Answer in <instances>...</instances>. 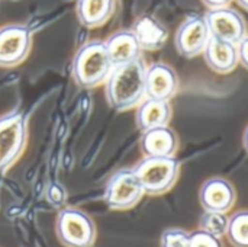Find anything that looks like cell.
Listing matches in <instances>:
<instances>
[{
	"instance_id": "cb8c5ba5",
	"label": "cell",
	"mask_w": 248,
	"mask_h": 247,
	"mask_svg": "<svg viewBox=\"0 0 248 247\" xmlns=\"http://www.w3.org/2000/svg\"><path fill=\"white\" fill-rule=\"evenodd\" d=\"M202 1L209 7V10H214V9L228 7V4H230L232 0H202Z\"/></svg>"
},
{
	"instance_id": "7a4b0ae2",
	"label": "cell",
	"mask_w": 248,
	"mask_h": 247,
	"mask_svg": "<svg viewBox=\"0 0 248 247\" xmlns=\"http://www.w3.org/2000/svg\"><path fill=\"white\" fill-rule=\"evenodd\" d=\"M112 70L113 64L108 55L105 41H90L84 44L76 52L71 63V76L74 82L86 89L106 83Z\"/></svg>"
},
{
	"instance_id": "3957f363",
	"label": "cell",
	"mask_w": 248,
	"mask_h": 247,
	"mask_svg": "<svg viewBox=\"0 0 248 247\" xmlns=\"http://www.w3.org/2000/svg\"><path fill=\"white\" fill-rule=\"evenodd\" d=\"M182 165L174 157H144L134 172L145 195L158 197L169 192L180 176Z\"/></svg>"
},
{
	"instance_id": "44dd1931",
	"label": "cell",
	"mask_w": 248,
	"mask_h": 247,
	"mask_svg": "<svg viewBox=\"0 0 248 247\" xmlns=\"http://www.w3.org/2000/svg\"><path fill=\"white\" fill-rule=\"evenodd\" d=\"M190 247H224V243L221 237H217L199 229L190 233Z\"/></svg>"
},
{
	"instance_id": "e0dca14e",
	"label": "cell",
	"mask_w": 248,
	"mask_h": 247,
	"mask_svg": "<svg viewBox=\"0 0 248 247\" xmlns=\"http://www.w3.org/2000/svg\"><path fill=\"white\" fill-rule=\"evenodd\" d=\"M116 0H77V17L86 28H97L109 20Z\"/></svg>"
},
{
	"instance_id": "9c48e42d",
	"label": "cell",
	"mask_w": 248,
	"mask_h": 247,
	"mask_svg": "<svg viewBox=\"0 0 248 247\" xmlns=\"http://www.w3.org/2000/svg\"><path fill=\"white\" fill-rule=\"evenodd\" d=\"M211 35L234 45H238L247 36V23L241 13L231 7L214 9L205 15Z\"/></svg>"
},
{
	"instance_id": "d6986e66",
	"label": "cell",
	"mask_w": 248,
	"mask_h": 247,
	"mask_svg": "<svg viewBox=\"0 0 248 247\" xmlns=\"http://www.w3.org/2000/svg\"><path fill=\"white\" fill-rule=\"evenodd\" d=\"M228 218L227 214H221V213H208L205 211L203 215L201 217V223H199V229L214 234L217 237H224L227 233V227H228Z\"/></svg>"
},
{
	"instance_id": "484cf974",
	"label": "cell",
	"mask_w": 248,
	"mask_h": 247,
	"mask_svg": "<svg viewBox=\"0 0 248 247\" xmlns=\"http://www.w3.org/2000/svg\"><path fill=\"white\" fill-rule=\"evenodd\" d=\"M243 9H246V10H248V0H235Z\"/></svg>"
},
{
	"instance_id": "2e32d148",
	"label": "cell",
	"mask_w": 248,
	"mask_h": 247,
	"mask_svg": "<svg viewBox=\"0 0 248 247\" xmlns=\"http://www.w3.org/2000/svg\"><path fill=\"white\" fill-rule=\"evenodd\" d=\"M131 31L137 36V41H138L141 49H145V51L160 49L166 44L167 36H169L166 26L160 20H157L155 17H153L150 15L141 16L135 22V25Z\"/></svg>"
},
{
	"instance_id": "5bb4252c",
	"label": "cell",
	"mask_w": 248,
	"mask_h": 247,
	"mask_svg": "<svg viewBox=\"0 0 248 247\" xmlns=\"http://www.w3.org/2000/svg\"><path fill=\"white\" fill-rule=\"evenodd\" d=\"M108 55L113 67L124 66L141 58V47L131 29L118 31L105 41Z\"/></svg>"
},
{
	"instance_id": "8992f818",
	"label": "cell",
	"mask_w": 248,
	"mask_h": 247,
	"mask_svg": "<svg viewBox=\"0 0 248 247\" xmlns=\"http://www.w3.org/2000/svg\"><path fill=\"white\" fill-rule=\"evenodd\" d=\"M144 195V189L134 169H122L109 179L103 199L110 210L126 211L134 208Z\"/></svg>"
},
{
	"instance_id": "5b68a950",
	"label": "cell",
	"mask_w": 248,
	"mask_h": 247,
	"mask_svg": "<svg viewBox=\"0 0 248 247\" xmlns=\"http://www.w3.org/2000/svg\"><path fill=\"white\" fill-rule=\"evenodd\" d=\"M55 231L65 247H92L96 240L94 221L77 208H62L58 213Z\"/></svg>"
},
{
	"instance_id": "30bf717a",
	"label": "cell",
	"mask_w": 248,
	"mask_h": 247,
	"mask_svg": "<svg viewBox=\"0 0 248 247\" xmlns=\"http://www.w3.org/2000/svg\"><path fill=\"white\" fill-rule=\"evenodd\" d=\"M237 201V191L234 185L225 178H211L201 186L199 202L203 211L227 214Z\"/></svg>"
},
{
	"instance_id": "277c9868",
	"label": "cell",
	"mask_w": 248,
	"mask_h": 247,
	"mask_svg": "<svg viewBox=\"0 0 248 247\" xmlns=\"http://www.w3.org/2000/svg\"><path fill=\"white\" fill-rule=\"evenodd\" d=\"M28 141V118L19 111L0 116V173L7 172L22 156Z\"/></svg>"
},
{
	"instance_id": "6da1fadb",
	"label": "cell",
	"mask_w": 248,
	"mask_h": 247,
	"mask_svg": "<svg viewBox=\"0 0 248 247\" xmlns=\"http://www.w3.org/2000/svg\"><path fill=\"white\" fill-rule=\"evenodd\" d=\"M145 70L141 58L113 67L106 80V100L115 111L132 109L145 99Z\"/></svg>"
},
{
	"instance_id": "ba28073f",
	"label": "cell",
	"mask_w": 248,
	"mask_h": 247,
	"mask_svg": "<svg viewBox=\"0 0 248 247\" xmlns=\"http://www.w3.org/2000/svg\"><path fill=\"white\" fill-rule=\"evenodd\" d=\"M211 36L212 35L205 16L195 15L187 17L179 26L174 38V45L180 55L186 58H193L199 54H203Z\"/></svg>"
},
{
	"instance_id": "7c38bea8",
	"label": "cell",
	"mask_w": 248,
	"mask_h": 247,
	"mask_svg": "<svg viewBox=\"0 0 248 247\" xmlns=\"http://www.w3.org/2000/svg\"><path fill=\"white\" fill-rule=\"evenodd\" d=\"M179 144L177 134L169 125L144 131L140 140L144 157H174Z\"/></svg>"
},
{
	"instance_id": "8fae6325",
	"label": "cell",
	"mask_w": 248,
	"mask_h": 247,
	"mask_svg": "<svg viewBox=\"0 0 248 247\" xmlns=\"http://www.w3.org/2000/svg\"><path fill=\"white\" fill-rule=\"evenodd\" d=\"M179 77L176 71L164 64L154 63L145 70V98L155 100H167L177 93Z\"/></svg>"
},
{
	"instance_id": "ac0fdd59",
	"label": "cell",
	"mask_w": 248,
	"mask_h": 247,
	"mask_svg": "<svg viewBox=\"0 0 248 247\" xmlns=\"http://www.w3.org/2000/svg\"><path fill=\"white\" fill-rule=\"evenodd\" d=\"M225 236L234 247H248V210L237 211L228 218Z\"/></svg>"
},
{
	"instance_id": "603a6c76",
	"label": "cell",
	"mask_w": 248,
	"mask_h": 247,
	"mask_svg": "<svg viewBox=\"0 0 248 247\" xmlns=\"http://www.w3.org/2000/svg\"><path fill=\"white\" fill-rule=\"evenodd\" d=\"M238 49V61L243 67L248 70V35L237 45Z\"/></svg>"
},
{
	"instance_id": "d4e9b609",
	"label": "cell",
	"mask_w": 248,
	"mask_h": 247,
	"mask_svg": "<svg viewBox=\"0 0 248 247\" xmlns=\"http://www.w3.org/2000/svg\"><path fill=\"white\" fill-rule=\"evenodd\" d=\"M243 146H244V150L248 153V125L243 134Z\"/></svg>"
},
{
	"instance_id": "ffe728a7",
	"label": "cell",
	"mask_w": 248,
	"mask_h": 247,
	"mask_svg": "<svg viewBox=\"0 0 248 247\" xmlns=\"http://www.w3.org/2000/svg\"><path fill=\"white\" fill-rule=\"evenodd\" d=\"M160 247H190V233L183 229H166L160 239Z\"/></svg>"
},
{
	"instance_id": "9a60e30c",
	"label": "cell",
	"mask_w": 248,
	"mask_h": 247,
	"mask_svg": "<svg viewBox=\"0 0 248 247\" xmlns=\"http://www.w3.org/2000/svg\"><path fill=\"white\" fill-rule=\"evenodd\" d=\"M173 109L167 100H155L145 98L137 108L135 122L144 132L158 127H167L170 124Z\"/></svg>"
},
{
	"instance_id": "52a82bcc",
	"label": "cell",
	"mask_w": 248,
	"mask_h": 247,
	"mask_svg": "<svg viewBox=\"0 0 248 247\" xmlns=\"http://www.w3.org/2000/svg\"><path fill=\"white\" fill-rule=\"evenodd\" d=\"M32 48V32L25 25L0 28V67H16L26 60Z\"/></svg>"
},
{
	"instance_id": "4fadbf2b",
	"label": "cell",
	"mask_w": 248,
	"mask_h": 247,
	"mask_svg": "<svg viewBox=\"0 0 248 247\" xmlns=\"http://www.w3.org/2000/svg\"><path fill=\"white\" fill-rule=\"evenodd\" d=\"M203 58L208 67L219 74L231 73L240 64L237 45L215 36H211L203 51Z\"/></svg>"
},
{
	"instance_id": "7402d4cb",
	"label": "cell",
	"mask_w": 248,
	"mask_h": 247,
	"mask_svg": "<svg viewBox=\"0 0 248 247\" xmlns=\"http://www.w3.org/2000/svg\"><path fill=\"white\" fill-rule=\"evenodd\" d=\"M46 201L55 208L62 207V204L65 202V191H64V188L60 183H51L46 188Z\"/></svg>"
}]
</instances>
